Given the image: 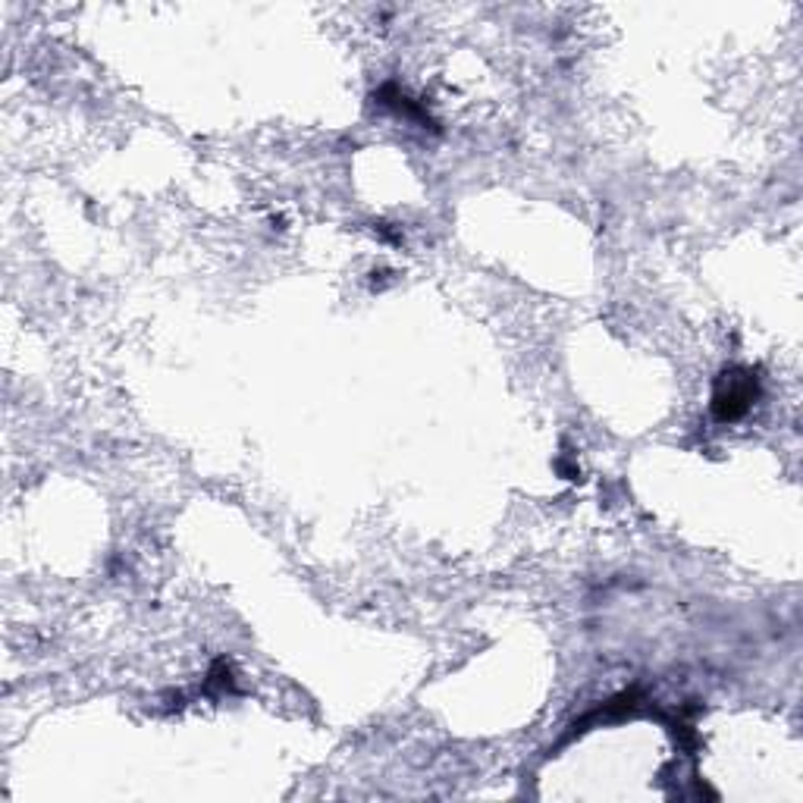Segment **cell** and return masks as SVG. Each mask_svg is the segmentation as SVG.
Segmentation results:
<instances>
[{"mask_svg":"<svg viewBox=\"0 0 803 803\" xmlns=\"http://www.w3.org/2000/svg\"><path fill=\"white\" fill-rule=\"evenodd\" d=\"M753 395H757V383H753V377H747V373H721L719 380V390H716V399H713V409L719 414L721 421H728V417H738L750 409V402H753Z\"/></svg>","mask_w":803,"mask_h":803,"instance_id":"obj_1","label":"cell"}]
</instances>
